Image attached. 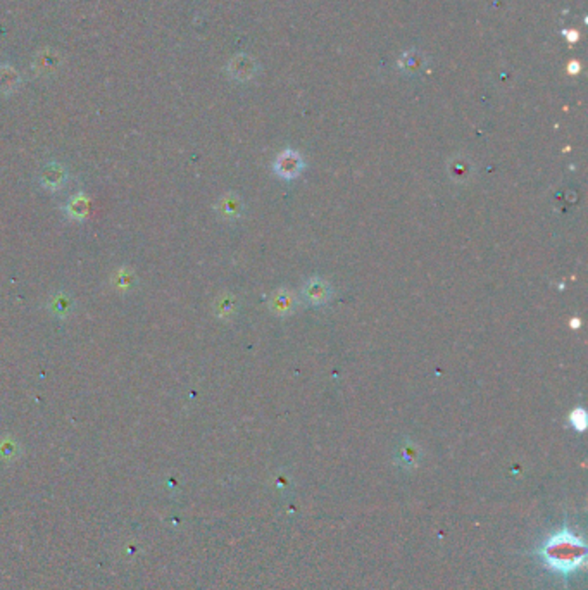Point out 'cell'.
Wrapping results in <instances>:
<instances>
[{"instance_id": "1", "label": "cell", "mask_w": 588, "mask_h": 590, "mask_svg": "<svg viewBox=\"0 0 588 590\" xmlns=\"http://www.w3.org/2000/svg\"><path fill=\"white\" fill-rule=\"evenodd\" d=\"M543 565L561 575H571L587 560V545L578 535L567 528L550 535L538 549Z\"/></svg>"}, {"instance_id": "2", "label": "cell", "mask_w": 588, "mask_h": 590, "mask_svg": "<svg viewBox=\"0 0 588 590\" xmlns=\"http://www.w3.org/2000/svg\"><path fill=\"white\" fill-rule=\"evenodd\" d=\"M300 168H302L300 157L297 156L295 152H290V150L288 152L281 154L276 161V171L285 178H292V176L299 175Z\"/></svg>"}, {"instance_id": "3", "label": "cell", "mask_w": 588, "mask_h": 590, "mask_svg": "<svg viewBox=\"0 0 588 590\" xmlns=\"http://www.w3.org/2000/svg\"><path fill=\"white\" fill-rule=\"evenodd\" d=\"M304 294L309 300H311V302H316V304L324 302V300L328 299V294H329L328 285L320 282V280H312V282L307 283Z\"/></svg>"}, {"instance_id": "4", "label": "cell", "mask_w": 588, "mask_h": 590, "mask_svg": "<svg viewBox=\"0 0 588 590\" xmlns=\"http://www.w3.org/2000/svg\"><path fill=\"white\" fill-rule=\"evenodd\" d=\"M292 295L290 294H287V292H285V294H280V295H276V302H275V311H281V312H285V311H288L290 307H292Z\"/></svg>"}]
</instances>
